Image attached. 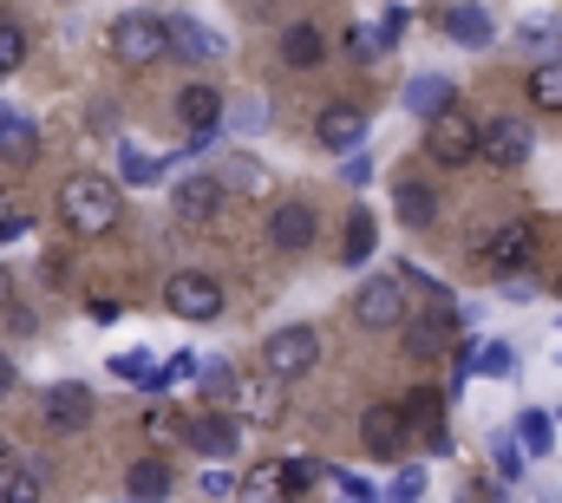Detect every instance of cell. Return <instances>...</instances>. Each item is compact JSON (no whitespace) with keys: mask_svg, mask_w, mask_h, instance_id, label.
I'll use <instances>...</instances> for the list:
<instances>
[{"mask_svg":"<svg viewBox=\"0 0 562 503\" xmlns=\"http://www.w3.org/2000/svg\"><path fill=\"white\" fill-rule=\"evenodd\" d=\"M119 183L112 177H92V170H79V177H66L59 183V223L72 230V236H112L119 230Z\"/></svg>","mask_w":562,"mask_h":503,"instance_id":"1","label":"cell"},{"mask_svg":"<svg viewBox=\"0 0 562 503\" xmlns=\"http://www.w3.org/2000/svg\"><path fill=\"white\" fill-rule=\"evenodd\" d=\"M112 53L125 66H157L170 53V20H157V13H119L112 20Z\"/></svg>","mask_w":562,"mask_h":503,"instance_id":"2","label":"cell"},{"mask_svg":"<svg viewBox=\"0 0 562 503\" xmlns=\"http://www.w3.org/2000/svg\"><path fill=\"white\" fill-rule=\"evenodd\" d=\"M425 157L438 164V170H464L471 157H477V125H471V112H438L431 125H425Z\"/></svg>","mask_w":562,"mask_h":503,"instance_id":"3","label":"cell"},{"mask_svg":"<svg viewBox=\"0 0 562 503\" xmlns=\"http://www.w3.org/2000/svg\"><path fill=\"white\" fill-rule=\"evenodd\" d=\"M164 308H170L177 321H216V314H223V281L203 275V268H183V275L164 281Z\"/></svg>","mask_w":562,"mask_h":503,"instance_id":"4","label":"cell"},{"mask_svg":"<svg viewBox=\"0 0 562 503\" xmlns=\"http://www.w3.org/2000/svg\"><path fill=\"white\" fill-rule=\"evenodd\" d=\"M314 360H321V334L314 327H281V334L262 340L269 379H301V373H314Z\"/></svg>","mask_w":562,"mask_h":503,"instance_id":"5","label":"cell"},{"mask_svg":"<svg viewBox=\"0 0 562 503\" xmlns=\"http://www.w3.org/2000/svg\"><path fill=\"white\" fill-rule=\"evenodd\" d=\"M353 321H360L367 334H393V327L406 321V288H400V275H373V281H360Z\"/></svg>","mask_w":562,"mask_h":503,"instance_id":"6","label":"cell"},{"mask_svg":"<svg viewBox=\"0 0 562 503\" xmlns=\"http://www.w3.org/2000/svg\"><path fill=\"white\" fill-rule=\"evenodd\" d=\"M530 255H537V230H530V223H504V230H491V236L477 243V261H484L491 275H504V281L524 275Z\"/></svg>","mask_w":562,"mask_h":503,"instance_id":"7","label":"cell"},{"mask_svg":"<svg viewBox=\"0 0 562 503\" xmlns=\"http://www.w3.org/2000/svg\"><path fill=\"white\" fill-rule=\"evenodd\" d=\"M177 119H183V131H190V150H203V144L223 131V92H216L210 79H190L183 99H177Z\"/></svg>","mask_w":562,"mask_h":503,"instance_id":"8","label":"cell"},{"mask_svg":"<svg viewBox=\"0 0 562 503\" xmlns=\"http://www.w3.org/2000/svg\"><path fill=\"white\" fill-rule=\"evenodd\" d=\"M477 157L497 164V170H517V164L530 157V125H524V119H491V125H477Z\"/></svg>","mask_w":562,"mask_h":503,"instance_id":"9","label":"cell"},{"mask_svg":"<svg viewBox=\"0 0 562 503\" xmlns=\"http://www.w3.org/2000/svg\"><path fill=\"white\" fill-rule=\"evenodd\" d=\"M360 445H367L373 458H400V451L413 445V432H406L400 405H367V412H360Z\"/></svg>","mask_w":562,"mask_h":503,"instance_id":"10","label":"cell"},{"mask_svg":"<svg viewBox=\"0 0 562 503\" xmlns=\"http://www.w3.org/2000/svg\"><path fill=\"white\" fill-rule=\"evenodd\" d=\"M269 243H276L281 255H307L314 249V203H276L269 210Z\"/></svg>","mask_w":562,"mask_h":503,"instance_id":"11","label":"cell"},{"mask_svg":"<svg viewBox=\"0 0 562 503\" xmlns=\"http://www.w3.org/2000/svg\"><path fill=\"white\" fill-rule=\"evenodd\" d=\"M183 438H190L203 458H236V445H243V418H229V412H196V418L183 425Z\"/></svg>","mask_w":562,"mask_h":503,"instance_id":"12","label":"cell"},{"mask_svg":"<svg viewBox=\"0 0 562 503\" xmlns=\"http://www.w3.org/2000/svg\"><path fill=\"white\" fill-rule=\"evenodd\" d=\"M400 418H406V432L425 438V451H451L445 445V399H438V385H413V399L400 405Z\"/></svg>","mask_w":562,"mask_h":503,"instance_id":"13","label":"cell"},{"mask_svg":"<svg viewBox=\"0 0 562 503\" xmlns=\"http://www.w3.org/2000/svg\"><path fill=\"white\" fill-rule=\"evenodd\" d=\"M40 418H46L53 432H79V425H92V392H86L79 379H66V385H53V392L40 399Z\"/></svg>","mask_w":562,"mask_h":503,"instance_id":"14","label":"cell"},{"mask_svg":"<svg viewBox=\"0 0 562 503\" xmlns=\"http://www.w3.org/2000/svg\"><path fill=\"white\" fill-rule=\"evenodd\" d=\"M314 137H321L327 150H360V137H367V112H360V105H327V112L314 119Z\"/></svg>","mask_w":562,"mask_h":503,"instance_id":"15","label":"cell"},{"mask_svg":"<svg viewBox=\"0 0 562 503\" xmlns=\"http://www.w3.org/2000/svg\"><path fill=\"white\" fill-rule=\"evenodd\" d=\"M451 105H458V86H451L445 72H419V79L406 86V112H413V119H425V125H431L438 112H451Z\"/></svg>","mask_w":562,"mask_h":503,"instance_id":"16","label":"cell"},{"mask_svg":"<svg viewBox=\"0 0 562 503\" xmlns=\"http://www.w3.org/2000/svg\"><path fill=\"white\" fill-rule=\"evenodd\" d=\"M438 26H445V40H458V46H471V53L497 40V26H491V13H484V7H445V13H438Z\"/></svg>","mask_w":562,"mask_h":503,"instance_id":"17","label":"cell"},{"mask_svg":"<svg viewBox=\"0 0 562 503\" xmlns=\"http://www.w3.org/2000/svg\"><path fill=\"white\" fill-rule=\"evenodd\" d=\"M170 491H177V478H170L164 458H138V465L125 471V498L132 503H164Z\"/></svg>","mask_w":562,"mask_h":503,"instance_id":"18","label":"cell"},{"mask_svg":"<svg viewBox=\"0 0 562 503\" xmlns=\"http://www.w3.org/2000/svg\"><path fill=\"white\" fill-rule=\"evenodd\" d=\"M216 210H223V183L216 177H183L177 183V216L183 223H210Z\"/></svg>","mask_w":562,"mask_h":503,"instance_id":"19","label":"cell"},{"mask_svg":"<svg viewBox=\"0 0 562 503\" xmlns=\"http://www.w3.org/2000/svg\"><path fill=\"white\" fill-rule=\"evenodd\" d=\"M236 491H243V503H294V491H288V465H281V458H262Z\"/></svg>","mask_w":562,"mask_h":503,"instance_id":"20","label":"cell"},{"mask_svg":"<svg viewBox=\"0 0 562 503\" xmlns=\"http://www.w3.org/2000/svg\"><path fill=\"white\" fill-rule=\"evenodd\" d=\"M281 405H288V399H281V385H276V379L236 385V412H243V418H256V425H276V418H281Z\"/></svg>","mask_w":562,"mask_h":503,"instance_id":"21","label":"cell"},{"mask_svg":"<svg viewBox=\"0 0 562 503\" xmlns=\"http://www.w3.org/2000/svg\"><path fill=\"white\" fill-rule=\"evenodd\" d=\"M281 59H288V66H321V59H327L321 26H314V20H294V26L281 33Z\"/></svg>","mask_w":562,"mask_h":503,"instance_id":"22","label":"cell"},{"mask_svg":"<svg viewBox=\"0 0 562 503\" xmlns=\"http://www.w3.org/2000/svg\"><path fill=\"white\" fill-rule=\"evenodd\" d=\"M0 157H7V164H33V157H40V131L26 125L20 112L0 119Z\"/></svg>","mask_w":562,"mask_h":503,"instance_id":"23","label":"cell"},{"mask_svg":"<svg viewBox=\"0 0 562 503\" xmlns=\"http://www.w3.org/2000/svg\"><path fill=\"white\" fill-rule=\"evenodd\" d=\"M216 183H223V197L236 190V197H262L269 190V170L256 164V157H229L223 170H216Z\"/></svg>","mask_w":562,"mask_h":503,"instance_id":"24","label":"cell"},{"mask_svg":"<svg viewBox=\"0 0 562 503\" xmlns=\"http://www.w3.org/2000/svg\"><path fill=\"white\" fill-rule=\"evenodd\" d=\"M373 249H380V223H373L367 210H353V216H347V243H340V261H347V268H360V261H367Z\"/></svg>","mask_w":562,"mask_h":503,"instance_id":"25","label":"cell"},{"mask_svg":"<svg viewBox=\"0 0 562 503\" xmlns=\"http://www.w3.org/2000/svg\"><path fill=\"white\" fill-rule=\"evenodd\" d=\"M393 203H400V216H406L413 230H425V223L438 216V197H431V183H419V177H406V183L393 190Z\"/></svg>","mask_w":562,"mask_h":503,"instance_id":"26","label":"cell"},{"mask_svg":"<svg viewBox=\"0 0 562 503\" xmlns=\"http://www.w3.org/2000/svg\"><path fill=\"white\" fill-rule=\"evenodd\" d=\"M170 53H183V59H210V53H223V40L203 33L196 20H170Z\"/></svg>","mask_w":562,"mask_h":503,"instance_id":"27","label":"cell"},{"mask_svg":"<svg viewBox=\"0 0 562 503\" xmlns=\"http://www.w3.org/2000/svg\"><path fill=\"white\" fill-rule=\"evenodd\" d=\"M196 392H203V412H223L236 399V373L223 360H210V367H196Z\"/></svg>","mask_w":562,"mask_h":503,"instance_id":"28","label":"cell"},{"mask_svg":"<svg viewBox=\"0 0 562 503\" xmlns=\"http://www.w3.org/2000/svg\"><path fill=\"white\" fill-rule=\"evenodd\" d=\"M530 105H537V112H562V66L557 59L530 72Z\"/></svg>","mask_w":562,"mask_h":503,"instance_id":"29","label":"cell"},{"mask_svg":"<svg viewBox=\"0 0 562 503\" xmlns=\"http://www.w3.org/2000/svg\"><path fill=\"white\" fill-rule=\"evenodd\" d=\"M517 432H524V458H550V451H557V432H550V418H543V412H524V418H517Z\"/></svg>","mask_w":562,"mask_h":503,"instance_id":"30","label":"cell"},{"mask_svg":"<svg viewBox=\"0 0 562 503\" xmlns=\"http://www.w3.org/2000/svg\"><path fill=\"white\" fill-rule=\"evenodd\" d=\"M517 40H524L530 53H550V46H562V20H550V13H537V20H530V26H524Z\"/></svg>","mask_w":562,"mask_h":503,"instance_id":"31","label":"cell"},{"mask_svg":"<svg viewBox=\"0 0 562 503\" xmlns=\"http://www.w3.org/2000/svg\"><path fill=\"white\" fill-rule=\"evenodd\" d=\"M0 503H40V478H33V471H20V465H13V471H7V478H0Z\"/></svg>","mask_w":562,"mask_h":503,"instance_id":"32","label":"cell"},{"mask_svg":"<svg viewBox=\"0 0 562 503\" xmlns=\"http://www.w3.org/2000/svg\"><path fill=\"white\" fill-rule=\"evenodd\" d=\"M491 458H497V478H524V451H517V438H510V432H497V438H491Z\"/></svg>","mask_w":562,"mask_h":503,"instance_id":"33","label":"cell"},{"mask_svg":"<svg viewBox=\"0 0 562 503\" xmlns=\"http://www.w3.org/2000/svg\"><path fill=\"white\" fill-rule=\"evenodd\" d=\"M26 59V33H20V20H0V72H13Z\"/></svg>","mask_w":562,"mask_h":503,"instance_id":"34","label":"cell"},{"mask_svg":"<svg viewBox=\"0 0 562 503\" xmlns=\"http://www.w3.org/2000/svg\"><path fill=\"white\" fill-rule=\"evenodd\" d=\"M281 465H288V491L307 503V491L321 484V465H314V458H281Z\"/></svg>","mask_w":562,"mask_h":503,"instance_id":"35","label":"cell"},{"mask_svg":"<svg viewBox=\"0 0 562 503\" xmlns=\"http://www.w3.org/2000/svg\"><path fill=\"white\" fill-rule=\"evenodd\" d=\"M419 498H425V471L413 465V471H400V478H393V491H386V503H419Z\"/></svg>","mask_w":562,"mask_h":503,"instance_id":"36","label":"cell"},{"mask_svg":"<svg viewBox=\"0 0 562 503\" xmlns=\"http://www.w3.org/2000/svg\"><path fill=\"white\" fill-rule=\"evenodd\" d=\"M164 177V164L157 157H144V150H125V183H157Z\"/></svg>","mask_w":562,"mask_h":503,"instance_id":"37","label":"cell"},{"mask_svg":"<svg viewBox=\"0 0 562 503\" xmlns=\"http://www.w3.org/2000/svg\"><path fill=\"white\" fill-rule=\"evenodd\" d=\"M112 373H119V379H138V385H150V360H144V354H119V360H112Z\"/></svg>","mask_w":562,"mask_h":503,"instance_id":"38","label":"cell"},{"mask_svg":"<svg viewBox=\"0 0 562 503\" xmlns=\"http://www.w3.org/2000/svg\"><path fill=\"white\" fill-rule=\"evenodd\" d=\"M347 53H353V59H373V53H380V33H373V26H353V33H347Z\"/></svg>","mask_w":562,"mask_h":503,"instance_id":"39","label":"cell"},{"mask_svg":"<svg viewBox=\"0 0 562 503\" xmlns=\"http://www.w3.org/2000/svg\"><path fill=\"white\" fill-rule=\"evenodd\" d=\"M477 373L504 379V373H510V347H484V354H477Z\"/></svg>","mask_w":562,"mask_h":503,"instance_id":"40","label":"cell"},{"mask_svg":"<svg viewBox=\"0 0 562 503\" xmlns=\"http://www.w3.org/2000/svg\"><path fill=\"white\" fill-rule=\"evenodd\" d=\"M406 33V7H386V20H380V46H393Z\"/></svg>","mask_w":562,"mask_h":503,"instance_id":"41","label":"cell"},{"mask_svg":"<svg viewBox=\"0 0 562 503\" xmlns=\"http://www.w3.org/2000/svg\"><path fill=\"white\" fill-rule=\"evenodd\" d=\"M144 432H157V438H164V432H183V425H177V412H164V405H157V412H144Z\"/></svg>","mask_w":562,"mask_h":503,"instance_id":"42","label":"cell"},{"mask_svg":"<svg viewBox=\"0 0 562 503\" xmlns=\"http://www.w3.org/2000/svg\"><path fill=\"white\" fill-rule=\"evenodd\" d=\"M367 177H373V157H367V150H360V157H353V164H347V177H340V183H353V190H360V183H367Z\"/></svg>","mask_w":562,"mask_h":503,"instance_id":"43","label":"cell"},{"mask_svg":"<svg viewBox=\"0 0 562 503\" xmlns=\"http://www.w3.org/2000/svg\"><path fill=\"white\" fill-rule=\"evenodd\" d=\"M340 503H380V491H367V484H353V478H340Z\"/></svg>","mask_w":562,"mask_h":503,"instance_id":"44","label":"cell"},{"mask_svg":"<svg viewBox=\"0 0 562 503\" xmlns=\"http://www.w3.org/2000/svg\"><path fill=\"white\" fill-rule=\"evenodd\" d=\"M458 503H504V498H497V484H464Z\"/></svg>","mask_w":562,"mask_h":503,"instance_id":"45","label":"cell"},{"mask_svg":"<svg viewBox=\"0 0 562 503\" xmlns=\"http://www.w3.org/2000/svg\"><path fill=\"white\" fill-rule=\"evenodd\" d=\"M504 294H510V301H530V294H537V281H530V275H510V281H504Z\"/></svg>","mask_w":562,"mask_h":503,"instance_id":"46","label":"cell"},{"mask_svg":"<svg viewBox=\"0 0 562 503\" xmlns=\"http://www.w3.org/2000/svg\"><path fill=\"white\" fill-rule=\"evenodd\" d=\"M26 230H33V223H26V216H0V243H20V236H26Z\"/></svg>","mask_w":562,"mask_h":503,"instance_id":"47","label":"cell"},{"mask_svg":"<svg viewBox=\"0 0 562 503\" xmlns=\"http://www.w3.org/2000/svg\"><path fill=\"white\" fill-rule=\"evenodd\" d=\"M7 392H13V360L0 354V399H7Z\"/></svg>","mask_w":562,"mask_h":503,"instance_id":"48","label":"cell"},{"mask_svg":"<svg viewBox=\"0 0 562 503\" xmlns=\"http://www.w3.org/2000/svg\"><path fill=\"white\" fill-rule=\"evenodd\" d=\"M7 471H13V451H7V438H0V478H7Z\"/></svg>","mask_w":562,"mask_h":503,"instance_id":"49","label":"cell"},{"mask_svg":"<svg viewBox=\"0 0 562 503\" xmlns=\"http://www.w3.org/2000/svg\"><path fill=\"white\" fill-rule=\"evenodd\" d=\"M0 216H13V197H7V183H0Z\"/></svg>","mask_w":562,"mask_h":503,"instance_id":"50","label":"cell"},{"mask_svg":"<svg viewBox=\"0 0 562 503\" xmlns=\"http://www.w3.org/2000/svg\"><path fill=\"white\" fill-rule=\"evenodd\" d=\"M0 288H7V275H0Z\"/></svg>","mask_w":562,"mask_h":503,"instance_id":"51","label":"cell"},{"mask_svg":"<svg viewBox=\"0 0 562 503\" xmlns=\"http://www.w3.org/2000/svg\"><path fill=\"white\" fill-rule=\"evenodd\" d=\"M294 503H301V498H294Z\"/></svg>","mask_w":562,"mask_h":503,"instance_id":"52","label":"cell"}]
</instances>
